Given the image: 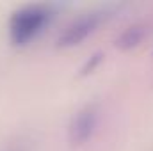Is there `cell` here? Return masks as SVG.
Listing matches in <instances>:
<instances>
[{
    "label": "cell",
    "mask_w": 153,
    "mask_h": 151,
    "mask_svg": "<svg viewBox=\"0 0 153 151\" xmlns=\"http://www.w3.org/2000/svg\"><path fill=\"white\" fill-rule=\"evenodd\" d=\"M102 57H103V55H102L100 52L93 53V55H91V57H89V59L85 61V64L82 66V70H80V73H78V75H80V76H87V75H91V73H93V71H94V70L98 68V64L102 62Z\"/></svg>",
    "instance_id": "obj_5"
},
{
    "label": "cell",
    "mask_w": 153,
    "mask_h": 151,
    "mask_svg": "<svg viewBox=\"0 0 153 151\" xmlns=\"http://www.w3.org/2000/svg\"><path fill=\"white\" fill-rule=\"evenodd\" d=\"M144 36H146V29L143 25H132L119 34V38L116 39V46L119 50H132L141 44Z\"/></svg>",
    "instance_id": "obj_4"
},
{
    "label": "cell",
    "mask_w": 153,
    "mask_h": 151,
    "mask_svg": "<svg viewBox=\"0 0 153 151\" xmlns=\"http://www.w3.org/2000/svg\"><path fill=\"white\" fill-rule=\"evenodd\" d=\"M98 126V107L96 103H87L71 117L68 128V139L73 148L84 146L93 135Z\"/></svg>",
    "instance_id": "obj_3"
},
{
    "label": "cell",
    "mask_w": 153,
    "mask_h": 151,
    "mask_svg": "<svg viewBox=\"0 0 153 151\" xmlns=\"http://www.w3.org/2000/svg\"><path fill=\"white\" fill-rule=\"evenodd\" d=\"M55 11L46 4H29L11 14L9 38L14 46H25L50 25Z\"/></svg>",
    "instance_id": "obj_1"
},
{
    "label": "cell",
    "mask_w": 153,
    "mask_h": 151,
    "mask_svg": "<svg viewBox=\"0 0 153 151\" xmlns=\"http://www.w3.org/2000/svg\"><path fill=\"white\" fill-rule=\"evenodd\" d=\"M109 16H112V11L111 9H94V11H89L82 16H78L76 20H73L68 29L59 36L57 39V46L59 48H71L80 44L84 39H87Z\"/></svg>",
    "instance_id": "obj_2"
}]
</instances>
